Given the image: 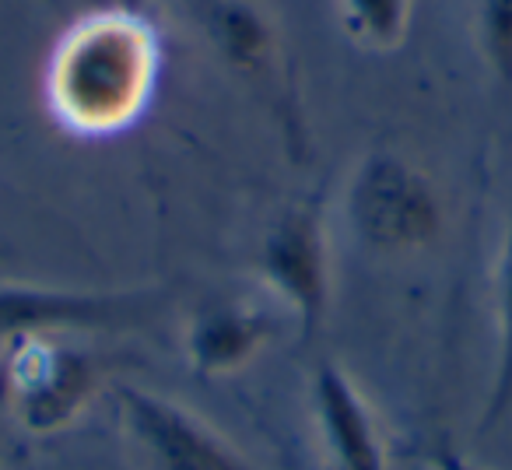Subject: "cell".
<instances>
[{
    "mask_svg": "<svg viewBox=\"0 0 512 470\" xmlns=\"http://www.w3.org/2000/svg\"><path fill=\"white\" fill-rule=\"evenodd\" d=\"M158 78V32L127 8L74 22L46 64V106L78 137H113L144 113Z\"/></svg>",
    "mask_w": 512,
    "mask_h": 470,
    "instance_id": "cell-1",
    "label": "cell"
},
{
    "mask_svg": "<svg viewBox=\"0 0 512 470\" xmlns=\"http://www.w3.org/2000/svg\"><path fill=\"white\" fill-rule=\"evenodd\" d=\"M106 369L71 337H18L0 348V404L32 439L60 435L95 404Z\"/></svg>",
    "mask_w": 512,
    "mask_h": 470,
    "instance_id": "cell-2",
    "label": "cell"
},
{
    "mask_svg": "<svg viewBox=\"0 0 512 470\" xmlns=\"http://www.w3.org/2000/svg\"><path fill=\"white\" fill-rule=\"evenodd\" d=\"M348 232L372 253L404 257L442 235V200L432 179L400 151H365L344 183Z\"/></svg>",
    "mask_w": 512,
    "mask_h": 470,
    "instance_id": "cell-3",
    "label": "cell"
},
{
    "mask_svg": "<svg viewBox=\"0 0 512 470\" xmlns=\"http://www.w3.org/2000/svg\"><path fill=\"white\" fill-rule=\"evenodd\" d=\"M116 432L134 470H256L249 456L183 400L116 386Z\"/></svg>",
    "mask_w": 512,
    "mask_h": 470,
    "instance_id": "cell-4",
    "label": "cell"
},
{
    "mask_svg": "<svg viewBox=\"0 0 512 470\" xmlns=\"http://www.w3.org/2000/svg\"><path fill=\"white\" fill-rule=\"evenodd\" d=\"M256 281L299 323L302 337H316L330 313V243L316 200H292L271 218L256 246Z\"/></svg>",
    "mask_w": 512,
    "mask_h": 470,
    "instance_id": "cell-5",
    "label": "cell"
},
{
    "mask_svg": "<svg viewBox=\"0 0 512 470\" xmlns=\"http://www.w3.org/2000/svg\"><path fill=\"white\" fill-rule=\"evenodd\" d=\"M162 306L155 288H53L0 281V348L18 337L116 334L151 323Z\"/></svg>",
    "mask_w": 512,
    "mask_h": 470,
    "instance_id": "cell-6",
    "label": "cell"
},
{
    "mask_svg": "<svg viewBox=\"0 0 512 470\" xmlns=\"http://www.w3.org/2000/svg\"><path fill=\"white\" fill-rule=\"evenodd\" d=\"M309 411L330 470H390L383 425L362 386L337 362H320L309 383Z\"/></svg>",
    "mask_w": 512,
    "mask_h": 470,
    "instance_id": "cell-7",
    "label": "cell"
},
{
    "mask_svg": "<svg viewBox=\"0 0 512 470\" xmlns=\"http://www.w3.org/2000/svg\"><path fill=\"white\" fill-rule=\"evenodd\" d=\"M278 334V313L256 299H211L186 320L183 355L207 379L246 369Z\"/></svg>",
    "mask_w": 512,
    "mask_h": 470,
    "instance_id": "cell-8",
    "label": "cell"
},
{
    "mask_svg": "<svg viewBox=\"0 0 512 470\" xmlns=\"http://www.w3.org/2000/svg\"><path fill=\"white\" fill-rule=\"evenodd\" d=\"M207 32L235 71H267L274 60V29L249 0H207Z\"/></svg>",
    "mask_w": 512,
    "mask_h": 470,
    "instance_id": "cell-9",
    "label": "cell"
},
{
    "mask_svg": "<svg viewBox=\"0 0 512 470\" xmlns=\"http://www.w3.org/2000/svg\"><path fill=\"white\" fill-rule=\"evenodd\" d=\"M512 414V221L505 225L495 260V369H491L488 400L477 421L481 432L495 428Z\"/></svg>",
    "mask_w": 512,
    "mask_h": 470,
    "instance_id": "cell-10",
    "label": "cell"
},
{
    "mask_svg": "<svg viewBox=\"0 0 512 470\" xmlns=\"http://www.w3.org/2000/svg\"><path fill=\"white\" fill-rule=\"evenodd\" d=\"M344 32L365 50H397L411 25V0H337Z\"/></svg>",
    "mask_w": 512,
    "mask_h": 470,
    "instance_id": "cell-11",
    "label": "cell"
},
{
    "mask_svg": "<svg viewBox=\"0 0 512 470\" xmlns=\"http://www.w3.org/2000/svg\"><path fill=\"white\" fill-rule=\"evenodd\" d=\"M474 36L491 78L512 88V0H474Z\"/></svg>",
    "mask_w": 512,
    "mask_h": 470,
    "instance_id": "cell-12",
    "label": "cell"
}]
</instances>
